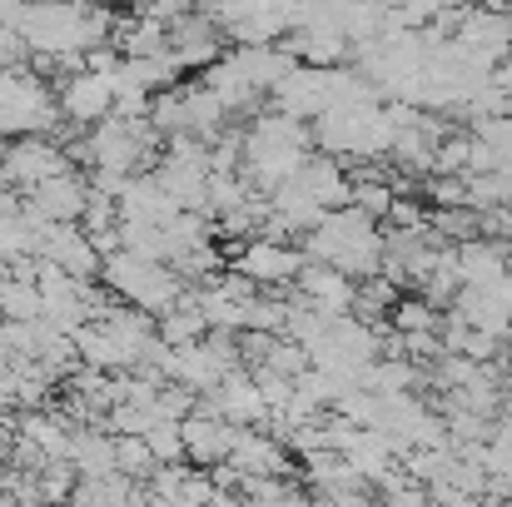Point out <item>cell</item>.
<instances>
[{
	"label": "cell",
	"instance_id": "cell-4",
	"mask_svg": "<svg viewBox=\"0 0 512 507\" xmlns=\"http://www.w3.org/2000/svg\"><path fill=\"white\" fill-rule=\"evenodd\" d=\"M60 169H70V150H60L45 135H20L15 145H5V184L35 189L40 179H50Z\"/></svg>",
	"mask_w": 512,
	"mask_h": 507
},
{
	"label": "cell",
	"instance_id": "cell-5",
	"mask_svg": "<svg viewBox=\"0 0 512 507\" xmlns=\"http://www.w3.org/2000/svg\"><path fill=\"white\" fill-rule=\"evenodd\" d=\"M463 324H473L478 334H493V338H508L512 334V299H508V284H463L458 299L448 304Z\"/></svg>",
	"mask_w": 512,
	"mask_h": 507
},
{
	"label": "cell",
	"instance_id": "cell-8",
	"mask_svg": "<svg viewBox=\"0 0 512 507\" xmlns=\"http://www.w3.org/2000/svg\"><path fill=\"white\" fill-rule=\"evenodd\" d=\"M179 433H184V463H199V468H214L229 458V443H234V423L219 418V413H184L179 418Z\"/></svg>",
	"mask_w": 512,
	"mask_h": 507
},
{
	"label": "cell",
	"instance_id": "cell-9",
	"mask_svg": "<svg viewBox=\"0 0 512 507\" xmlns=\"http://www.w3.org/2000/svg\"><path fill=\"white\" fill-rule=\"evenodd\" d=\"M438 309L423 299V294H413V289H403L393 304H388V329L393 334H423V329H438Z\"/></svg>",
	"mask_w": 512,
	"mask_h": 507
},
{
	"label": "cell",
	"instance_id": "cell-1",
	"mask_svg": "<svg viewBox=\"0 0 512 507\" xmlns=\"http://www.w3.org/2000/svg\"><path fill=\"white\" fill-rule=\"evenodd\" d=\"M299 264H304V254H299L294 244H284V239H269V234H259V239H249L244 249H234V269H244L259 289H284V284H294Z\"/></svg>",
	"mask_w": 512,
	"mask_h": 507
},
{
	"label": "cell",
	"instance_id": "cell-10",
	"mask_svg": "<svg viewBox=\"0 0 512 507\" xmlns=\"http://www.w3.org/2000/svg\"><path fill=\"white\" fill-rule=\"evenodd\" d=\"M468 130H473L483 145H493L498 155H503V150H512V110H503V115H483V120H473Z\"/></svg>",
	"mask_w": 512,
	"mask_h": 507
},
{
	"label": "cell",
	"instance_id": "cell-2",
	"mask_svg": "<svg viewBox=\"0 0 512 507\" xmlns=\"http://www.w3.org/2000/svg\"><path fill=\"white\" fill-rule=\"evenodd\" d=\"M55 105H60V115H65L70 125H85V130L100 125V120L110 115V75H100V70H90V65L60 75Z\"/></svg>",
	"mask_w": 512,
	"mask_h": 507
},
{
	"label": "cell",
	"instance_id": "cell-3",
	"mask_svg": "<svg viewBox=\"0 0 512 507\" xmlns=\"http://www.w3.org/2000/svg\"><path fill=\"white\" fill-rule=\"evenodd\" d=\"M269 100H274V110H284V115H294V120H314V115H324L329 110V65H294L274 90H269Z\"/></svg>",
	"mask_w": 512,
	"mask_h": 507
},
{
	"label": "cell",
	"instance_id": "cell-7",
	"mask_svg": "<svg viewBox=\"0 0 512 507\" xmlns=\"http://www.w3.org/2000/svg\"><path fill=\"white\" fill-rule=\"evenodd\" d=\"M294 284H299V294H304L314 309H324V314H348L353 299H358V279L334 269V264H319V259H304L299 274H294Z\"/></svg>",
	"mask_w": 512,
	"mask_h": 507
},
{
	"label": "cell",
	"instance_id": "cell-6",
	"mask_svg": "<svg viewBox=\"0 0 512 507\" xmlns=\"http://www.w3.org/2000/svg\"><path fill=\"white\" fill-rule=\"evenodd\" d=\"M453 269H458L463 284H503L512 274V244L488 239V234L458 239L453 244Z\"/></svg>",
	"mask_w": 512,
	"mask_h": 507
},
{
	"label": "cell",
	"instance_id": "cell-11",
	"mask_svg": "<svg viewBox=\"0 0 512 507\" xmlns=\"http://www.w3.org/2000/svg\"><path fill=\"white\" fill-rule=\"evenodd\" d=\"M493 85H503V90L512 95V45L498 55V65H493Z\"/></svg>",
	"mask_w": 512,
	"mask_h": 507
}]
</instances>
